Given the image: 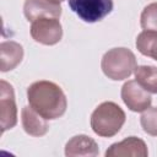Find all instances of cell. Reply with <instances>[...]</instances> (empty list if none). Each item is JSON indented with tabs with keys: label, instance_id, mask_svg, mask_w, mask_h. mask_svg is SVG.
Wrapping results in <instances>:
<instances>
[{
	"label": "cell",
	"instance_id": "9c48e42d",
	"mask_svg": "<svg viewBox=\"0 0 157 157\" xmlns=\"http://www.w3.org/2000/svg\"><path fill=\"white\" fill-rule=\"evenodd\" d=\"M147 155L148 150L145 141L136 136H129L120 142H115L105 151V157H146Z\"/></svg>",
	"mask_w": 157,
	"mask_h": 157
},
{
	"label": "cell",
	"instance_id": "3957f363",
	"mask_svg": "<svg viewBox=\"0 0 157 157\" xmlns=\"http://www.w3.org/2000/svg\"><path fill=\"white\" fill-rule=\"evenodd\" d=\"M101 67L108 78L114 81L125 80L135 71L136 58L128 48H113L102 56Z\"/></svg>",
	"mask_w": 157,
	"mask_h": 157
},
{
	"label": "cell",
	"instance_id": "5b68a950",
	"mask_svg": "<svg viewBox=\"0 0 157 157\" xmlns=\"http://www.w3.org/2000/svg\"><path fill=\"white\" fill-rule=\"evenodd\" d=\"M31 37L44 45L59 43L63 37V27L59 18L42 17L34 20L31 25Z\"/></svg>",
	"mask_w": 157,
	"mask_h": 157
},
{
	"label": "cell",
	"instance_id": "8992f818",
	"mask_svg": "<svg viewBox=\"0 0 157 157\" xmlns=\"http://www.w3.org/2000/svg\"><path fill=\"white\" fill-rule=\"evenodd\" d=\"M0 124L2 134L17 124V107L13 87L5 80L0 81Z\"/></svg>",
	"mask_w": 157,
	"mask_h": 157
},
{
	"label": "cell",
	"instance_id": "6da1fadb",
	"mask_svg": "<svg viewBox=\"0 0 157 157\" xmlns=\"http://www.w3.org/2000/svg\"><path fill=\"white\" fill-rule=\"evenodd\" d=\"M29 105L47 120H54L64 115L67 101L59 85L48 80L36 81L27 88Z\"/></svg>",
	"mask_w": 157,
	"mask_h": 157
},
{
	"label": "cell",
	"instance_id": "2e32d148",
	"mask_svg": "<svg viewBox=\"0 0 157 157\" xmlns=\"http://www.w3.org/2000/svg\"><path fill=\"white\" fill-rule=\"evenodd\" d=\"M140 123L146 134L157 136V107H148L145 109L141 114Z\"/></svg>",
	"mask_w": 157,
	"mask_h": 157
},
{
	"label": "cell",
	"instance_id": "ba28073f",
	"mask_svg": "<svg viewBox=\"0 0 157 157\" xmlns=\"http://www.w3.org/2000/svg\"><path fill=\"white\" fill-rule=\"evenodd\" d=\"M23 13L31 22L42 17L59 18L61 16V6L55 0H26Z\"/></svg>",
	"mask_w": 157,
	"mask_h": 157
},
{
	"label": "cell",
	"instance_id": "4fadbf2b",
	"mask_svg": "<svg viewBox=\"0 0 157 157\" xmlns=\"http://www.w3.org/2000/svg\"><path fill=\"white\" fill-rule=\"evenodd\" d=\"M136 81L150 93H157V67L150 65L136 66L135 71Z\"/></svg>",
	"mask_w": 157,
	"mask_h": 157
},
{
	"label": "cell",
	"instance_id": "5bb4252c",
	"mask_svg": "<svg viewBox=\"0 0 157 157\" xmlns=\"http://www.w3.org/2000/svg\"><path fill=\"white\" fill-rule=\"evenodd\" d=\"M136 48L142 55L157 60V32L142 31L136 38Z\"/></svg>",
	"mask_w": 157,
	"mask_h": 157
},
{
	"label": "cell",
	"instance_id": "8fae6325",
	"mask_svg": "<svg viewBox=\"0 0 157 157\" xmlns=\"http://www.w3.org/2000/svg\"><path fill=\"white\" fill-rule=\"evenodd\" d=\"M99 148L97 142L87 135H76L71 137L65 145V156L76 157V156H98Z\"/></svg>",
	"mask_w": 157,
	"mask_h": 157
},
{
	"label": "cell",
	"instance_id": "52a82bcc",
	"mask_svg": "<svg viewBox=\"0 0 157 157\" xmlns=\"http://www.w3.org/2000/svg\"><path fill=\"white\" fill-rule=\"evenodd\" d=\"M120 96L125 105L132 112H144L151 107L152 103L150 92H147L136 80L126 81L121 87Z\"/></svg>",
	"mask_w": 157,
	"mask_h": 157
},
{
	"label": "cell",
	"instance_id": "30bf717a",
	"mask_svg": "<svg viewBox=\"0 0 157 157\" xmlns=\"http://www.w3.org/2000/svg\"><path fill=\"white\" fill-rule=\"evenodd\" d=\"M21 123L23 130L34 137L44 136L49 130V124L47 119L43 118L39 113H37L31 105H26L21 110Z\"/></svg>",
	"mask_w": 157,
	"mask_h": 157
},
{
	"label": "cell",
	"instance_id": "7a4b0ae2",
	"mask_svg": "<svg viewBox=\"0 0 157 157\" xmlns=\"http://www.w3.org/2000/svg\"><path fill=\"white\" fill-rule=\"evenodd\" d=\"M125 119V112L117 103L107 101L98 104L91 114V128L101 137H112L120 131Z\"/></svg>",
	"mask_w": 157,
	"mask_h": 157
},
{
	"label": "cell",
	"instance_id": "9a60e30c",
	"mask_svg": "<svg viewBox=\"0 0 157 157\" xmlns=\"http://www.w3.org/2000/svg\"><path fill=\"white\" fill-rule=\"evenodd\" d=\"M140 23L144 31L157 32V2H151L141 12Z\"/></svg>",
	"mask_w": 157,
	"mask_h": 157
},
{
	"label": "cell",
	"instance_id": "e0dca14e",
	"mask_svg": "<svg viewBox=\"0 0 157 157\" xmlns=\"http://www.w3.org/2000/svg\"><path fill=\"white\" fill-rule=\"evenodd\" d=\"M55 1H58V2H61V1H65V0H55Z\"/></svg>",
	"mask_w": 157,
	"mask_h": 157
},
{
	"label": "cell",
	"instance_id": "7c38bea8",
	"mask_svg": "<svg viewBox=\"0 0 157 157\" xmlns=\"http://www.w3.org/2000/svg\"><path fill=\"white\" fill-rule=\"evenodd\" d=\"M23 59V48L13 40H5L0 44V70L2 72L13 70Z\"/></svg>",
	"mask_w": 157,
	"mask_h": 157
},
{
	"label": "cell",
	"instance_id": "277c9868",
	"mask_svg": "<svg viewBox=\"0 0 157 157\" xmlns=\"http://www.w3.org/2000/svg\"><path fill=\"white\" fill-rule=\"evenodd\" d=\"M69 6L82 21H102L113 10V0H69Z\"/></svg>",
	"mask_w": 157,
	"mask_h": 157
}]
</instances>
